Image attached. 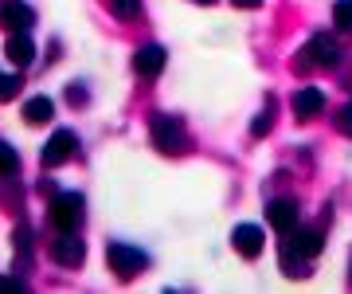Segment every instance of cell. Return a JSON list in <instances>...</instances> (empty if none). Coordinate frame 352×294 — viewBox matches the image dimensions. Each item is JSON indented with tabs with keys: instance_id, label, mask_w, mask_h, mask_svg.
I'll list each match as a JSON object with an SVG mask.
<instances>
[{
	"instance_id": "9a60e30c",
	"label": "cell",
	"mask_w": 352,
	"mask_h": 294,
	"mask_svg": "<svg viewBox=\"0 0 352 294\" xmlns=\"http://www.w3.org/2000/svg\"><path fill=\"white\" fill-rule=\"evenodd\" d=\"M106 8H110L118 20H138L141 16V0H106Z\"/></svg>"
},
{
	"instance_id": "9c48e42d",
	"label": "cell",
	"mask_w": 352,
	"mask_h": 294,
	"mask_svg": "<svg viewBox=\"0 0 352 294\" xmlns=\"http://www.w3.org/2000/svg\"><path fill=\"white\" fill-rule=\"evenodd\" d=\"M0 24L8 32H28L36 24V12L28 8V0H0Z\"/></svg>"
},
{
	"instance_id": "603a6c76",
	"label": "cell",
	"mask_w": 352,
	"mask_h": 294,
	"mask_svg": "<svg viewBox=\"0 0 352 294\" xmlns=\"http://www.w3.org/2000/svg\"><path fill=\"white\" fill-rule=\"evenodd\" d=\"M266 129H270V114H258V118H254V126H251V134H254V138H263Z\"/></svg>"
},
{
	"instance_id": "6da1fadb",
	"label": "cell",
	"mask_w": 352,
	"mask_h": 294,
	"mask_svg": "<svg viewBox=\"0 0 352 294\" xmlns=\"http://www.w3.org/2000/svg\"><path fill=\"white\" fill-rule=\"evenodd\" d=\"M321 247H325V235H321V228H294L282 240V267H286V275H294V279H302V275H309V259L321 255Z\"/></svg>"
},
{
	"instance_id": "30bf717a",
	"label": "cell",
	"mask_w": 352,
	"mask_h": 294,
	"mask_svg": "<svg viewBox=\"0 0 352 294\" xmlns=\"http://www.w3.org/2000/svg\"><path fill=\"white\" fill-rule=\"evenodd\" d=\"M133 71L141 78H157L164 71V48L161 43H141L138 52H133Z\"/></svg>"
},
{
	"instance_id": "d6986e66",
	"label": "cell",
	"mask_w": 352,
	"mask_h": 294,
	"mask_svg": "<svg viewBox=\"0 0 352 294\" xmlns=\"http://www.w3.org/2000/svg\"><path fill=\"white\" fill-rule=\"evenodd\" d=\"M16 90H20V78L16 75H0V103L16 98Z\"/></svg>"
},
{
	"instance_id": "5bb4252c",
	"label": "cell",
	"mask_w": 352,
	"mask_h": 294,
	"mask_svg": "<svg viewBox=\"0 0 352 294\" xmlns=\"http://www.w3.org/2000/svg\"><path fill=\"white\" fill-rule=\"evenodd\" d=\"M51 114H55L51 98H28V103H24V122H28V126H43Z\"/></svg>"
},
{
	"instance_id": "484cf974",
	"label": "cell",
	"mask_w": 352,
	"mask_h": 294,
	"mask_svg": "<svg viewBox=\"0 0 352 294\" xmlns=\"http://www.w3.org/2000/svg\"><path fill=\"white\" fill-rule=\"evenodd\" d=\"M349 279H352V263H349Z\"/></svg>"
},
{
	"instance_id": "e0dca14e",
	"label": "cell",
	"mask_w": 352,
	"mask_h": 294,
	"mask_svg": "<svg viewBox=\"0 0 352 294\" xmlns=\"http://www.w3.org/2000/svg\"><path fill=\"white\" fill-rule=\"evenodd\" d=\"M333 24H337L340 32H352V0H337V4H333Z\"/></svg>"
},
{
	"instance_id": "8fae6325",
	"label": "cell",
	"mask_w": 352,
	"mask_h": 294,
	"mask_svg": "<svg viewBox=\"0 0 352 294\" xmlns=\"http://www.w3.org/2000/svg\"><path fill=\"white\" fill-rule=\"evenodd\" d=\"M231 243H235V251L243 259H258V251H263V228L258 224H239V228L231 231Z\"/></svg>"
},
{
	"instance_id": "5b68a950",
	"label": "cell",
	"mask_w": 352,
	"mask_h": 294,
	"mask_svg": "<svg viewBox=\"0 0 352 294\" xmlns=\"http://www.w3.org/2000/svg\"><path fill=\"white\" fill-rule=\"evenodd\" d=\"M75 149H78V138L71 134V129H55L47 138V145H43V154H39V161L47 169H55V165H67L71 157H75Z\"/></svg>"
},
{
	"instance_id": "d4e9b609",
	"label": "cell",
	"mask_w": 352,
	"mask_h": 294,
	"mask_svg": "<svg viewBox=\"0 0 352 294\" xmlns=\"http://www.w3.org/2000/svg\"><path fill=\"white\" fill-rule=\"evenodd\" d=\"M196 4H215V0H196Z\"/></svg>"
},
{
	"instance_id": "8992f818",
	"label": "cell",
	"mask_w": 352,
	"mask_h": 294,
	"mask_svg": "<svg viewBox=\"0 0 352 294\" xmlns=\"http://www.w3.org/2000/svg\"><path fill=\"white\" fill-rule=\"evenodd\" d=\"M51 259H55L59 267H78V263L87 259V243L78 240L75 231H55V240H51Z\"/></svg>"
},
{
	"instance_id": "2e32d148",
	"label": "cell",
	"mask_w": 352,
	"mask_h": 294,
	"mask_svg": "<svg viewBox=\"0 0 352 294\" xmlns=\"http://www.w3.org/2000/svg\"><path fill=\"white\" fill-rule=\"evenodd\" d=\"M16 169H20V157L8 141H0V177H12Z\"/></svg>"
},
{
	"instance_id": "3957f363",
	"label": "cell",
	"mask_w": 352,
	"mask_h": 294,
	"mask_svg": "<svg viewBox=\"0 0 352 294\" xmlns=\"http://www.w3.org/2000/svg\"><path fill=\"white\" fill-rule=\"evenodd\" d=\"M106 263L118 279H138L141 271L149 267V255L138 251V247H129V243H110L106 247Z\"/></svg>"
},
{
	"instance_id": "ac0fdd59",
	"label": "cell",
	"mask_w": 352,
	"mask_h": 294,
	"mask_svg": "<svg viewBox=\"0 0 352 294\" xmlns=\"http://www.w3.org/2000/svg\"><path fill=\"white\" fill-rule=\"evenodd\" d=\"M16 263H24V255L32 259V228H16Z\"/></svg>"
},
{
	"instance_id": "7a4b0ae2",
	"label": "cell",
	"mask_w": 352,
	"mask_h": 294,
	"mask_svg": "<svg viewBox=\"0 0 352 294\" xmlns=\"http://www.w3.org/2000/svg\"><path fill=\"white\" fill-rule=\"evenodd\" d=\"M149 138H153V145H157L161 154H168V157H176V154L188 149V129H184V122L173 118V114H153Z\"/></svg>"
},
{
	"instance_id": "cb8c5ba5",
	"label": "cell",
	"mask_w": 352,
	"mask_h": 294,
	"mask_svg": "<svg viewBox=\"0 0 352 294\" xmlns=\"http://www.w3.org/2000/svg\"><path fill=\"white\" fill-rule=\"evenodd\" d=\"M231 4H235V8H258L263 0H231Z\"/></svg>"
},
{
	"instance_id": "ffe728a7",
	"label": "cell",
	"mask_w": 352,
	"mask_h": 294,
	"mask_svg": "<svg viewBox=\"0 0 352 294\" xmlns=\"http://www.w3.org/2000/svg\"><path fill=\"white\" fill-rule=\"evenodd\" d=\"M337 129L352 138V103H344V106H340V114H337Z\"/></svg>"
},
{
	"instance_id": "277c9868",
	"label": "cell",
	"mask_w": 352,
	"mask_h": 294,
	"mask_svg": "<svg viewBox=\"0 0 352 294\" xmlns=\"http://www.w3.org/2000/svg\"><path fill=\"white\" fill-rule=\"evenodd\" d=\"M47 216H51V228L55 231H75L78 224H82V196L78 192H59L55 200H51V208H47Z\"/></svg>"
},
{
	"instance_id": "44dd1931",
	"label": "cell",
	"mask_w": 352,
	"mask_h": 294,
	"mask_svg": "<svg viewBox=\"0 0 352 294\" xmlns=\"http://www.w3.org/2000/svg\"><path fill=\"white\" fill-rule=\"evenodd\" d=\"M67 103H75V106H82V103H87V90L78 87V83H75V87H67Z\"/></svg>"
},
{
	"instance_id": "7402d4cb",
	"label": "cell",
	"mask_w": 352,
	"mask_h": 294,
	"mask_svg": "<svg viewBox=\"0 0 352 294\" xmlns=\"http://www.w3.org/2000/svg\"><path fill=\"white\" fill-rule=\"evenodd\" d=\"M0 291H12V294H20V291H28L20 279H8V275H0Z\"/></svg>"
},
{
	"instance_id": "7c38bea8",
	"label": "cell",
	"mask_w": 352,
	"mask_h": 294,
	"mask_svg": "<svg viewBox=\"0 0 352 294\" xmlns=\"http://www.w3.org/2000/svg\"><path fill=\"white\" fill-rule=\"evenodd\" d=\"M4 55H8L16 67H32V63H36V43H32L28 32H12L8 43H4Z\"/></svg>"
},
{
	"instance_id": "4fadbf2b",
	"label": "cell",
	"mask_w": 352,
	"mask_h": 294,
	"mask_svg": "<svg viewBox=\"0 0 352 294\" xmlns=\"http://www.w3.org/2000/svg\"><path fill=\"white\" fill-rule=\"evenodd\" d=\"M321 110H325V94L317 87H302L294 94V114L298 118H314V114H321Z\"/></svg>"
},
{
	"instance_id": "ba28073f",
	"label": "cell",
	"mask_w": 352,
	"mask_h": 294,
	"mask_svg": "<svg viewBox=\"0 0 352 294\" xmlns=\"http://www.w3.org/2000/svg\"><path fill=\"white\" fill-rule=\"evenodd\" d=\"M266 224L278 231V235H289V231L298 228V204L289 200V196H278L266 204Z\"/></svg>"
},
{
	"instance_id": "52a82bcc",
	"label": "cell",
	"mask_w": 352,
	"mask_h": 294,
	"mask_svg": "<svg viewBox=\"0 0 352 294\" xmlns=\"http://www.w3.org/2000/svg\"><path fill=\"white\" fill-rule=\"evenodd\" d=\"M305 59L314 67H337L340 63V43L329 32H317L309 43H305Z\"/></svg>"
}]
</instances>
